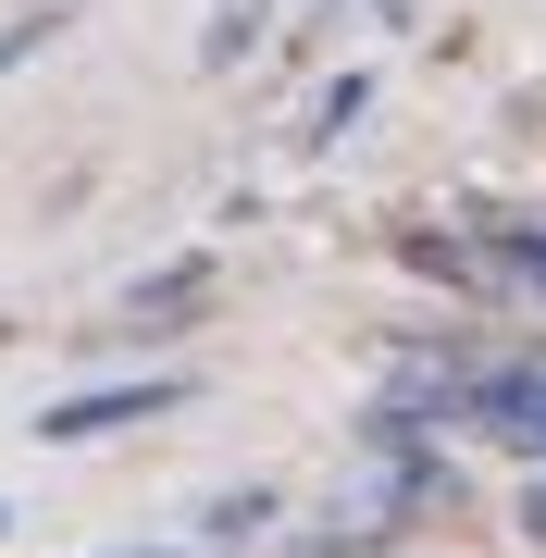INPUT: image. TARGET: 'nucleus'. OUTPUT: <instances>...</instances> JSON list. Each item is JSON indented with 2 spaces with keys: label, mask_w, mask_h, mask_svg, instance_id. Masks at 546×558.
Masks as SVG:
<instances>
[{
  "label": "nucleus",
  "mask_w": 546,
  "mask_h": 558,
  "mask_svg": "<svg viewBox=\"0 0 546 558\" xmlns=\"http://www.w3.org/2000/svg\"><path fill=\"white\" fill-rule=\"evenodd\" d=\"M174 398H186V373H124V385H87V398H50L38 435H50V447H87V435H124V422L174 410Z\"/></svg>",
  "instance_id": "f257e3e1"
},
{
  "label": "nucleus",
  "mask_w": 546,
  "mask_h": 558,
  "mask_svg": "<svg viewBox=\"0 0 546 558\" xmlns=\"http://www.w3.org/2000/svg\"><path fill=\"white\" fill-rule=\"evenodd\" d=\"M199 311H211V260H162V274L124 299V323H137V336H149V323H199Z\"/></svg>",
  "instance_id": "f03ea898"
},
{
  "label": "nucleus",
  "mask_w": 546,
  "mask_h": 558,
  "mask_svg": "<svg viewBox=\"0 0 546 558\" xmlns=\"http://www.w3.org/2000/svg\"><path fill=\"white\" fill-rule=\"evenodd\" d=\"M485 260H497L509 286H534V299H546V223H522V211H485Z\"/></svg>",
  "instance_id": "7ed1b4c3"
},
{
  "label": "nucleus",
  "mask_w": 546,
  "mask_h": 558,
  "mask_svg": "<svg viewBox=\"0 0 546 558\" xmlns=\"http://www.w3.org/2000/svg\"><path fill=\"white\" fill-rule=\"evenodd\" d=\"M262 521H274V497H262V484H236V497L211 509V534H262Z\"/></svg>",
  "instance_id": "20e7f679"
},
{
  "label": "nucleus",
  "mask_w": 546,
  "mask_h": 558,
  "mask_svg": "<svg viewBox=\"0 0 546 558\" xmlns=\"http://www.w3.org/2000/svg\"><path fill=\"white\" fill-rule=\"evenodd\" d=\"M361 100H373V75H336V100L311 112V124H324V137H348V124H361Z\"/></svg>",
  "instance_id": "39448f33"
},
{
  "label": "nucleus",
  "mask_w": 546,
  "mask_h": 558,
  "mask_svg": "<svg viewBox=\"0 0 546 558\" xmlns=\"http://www.w3.org/2000/svg\"><path fill=\"white\" fill-rule=\"evenodd\" d=\"M522 521H534V534H546V484H534V497H522Z\"/></svg>",
  "instance_id": "423d86ee"
},
{
  "label": "nucleus",
  "mask_w": 546,
  "mask_h": 558,
  "mask_svg": "<svg viewBox=\"0 0 546 558\" xmlns=\"http://www.w3.org/2000/svg\"><path fill=\"white\" fill-rule=\"evenodd\" d=\"M0 521H13V509H0Z\"/></svg>",
  "instance_id": "0eeeda50"
}]
</instances>
